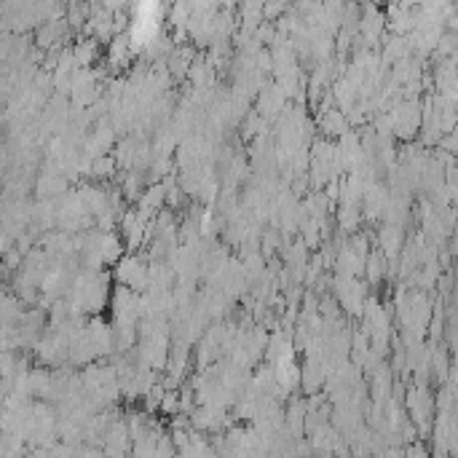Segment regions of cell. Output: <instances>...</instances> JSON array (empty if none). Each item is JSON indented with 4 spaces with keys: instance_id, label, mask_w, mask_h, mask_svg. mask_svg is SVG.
<instances>
[{
    "instance_id": "1",
    "label": "cell",
    "mask_w": 458,
    "mask_h": 458,
    "mask_svg": "<svg viewBox=\"0 0 458 458\" xmlns=\"http://www.w3.org/2000/svg\"><path fill=\"white\" fill-rule=\"evenodd\" d=\"M383 27H386V14L378 5H362V16H359V30L362 40L367 49L378 46V40L383 38Z\"/></svg>"
},
{
    "instance_id": "2",
    "label": "cell",
    "mask_w": 458,
    "mask_h": 458,
    "mask_svg": "<svg viewBox=\"0 0 458 458\" xmlns=\"http://www.w3.org/2000/svg\"><path fill=\"white\" fill-rule=\"evenodd\" d=\"M164 199H166V190H164V185H161V183L148 185V188L140 193V199H137V212L145 214V217L151 220L153 212H158V209L164 207Z\"/></svg>"
},
{
    "instance_id": "3",
    "label": "cell",
    "mask_w": 458,
    "mask_h": 458,
    "mask_svg": "<svg viewBox=\"0 0 458 458\" xmlns=\"http://www.w3.org/2000/svg\"><path fill=\"white\" fill-rule=\"evenodd\" d=\"M413 51H410V43L407 38L402 35H386L383 38V51H381V62L383 64H394L399 60H407Z\"/></svg>"
},
{
    "instance_id": "4",
    "label": "cell",
    "mask_w": 458,
    "mask_h": 458,
    "mask_svg": "<svg viewBox=\"0 0 458 458\" xmlns=\"http://www.w3.org/2000/svg\"><path fill=\"white\" fill-rule=\"evenodd\" d=\"M126 246H123V239L113 231V233H102V242H99V257H102V266H116L123 257Z\"/></svg>"
},
{
    "instance_id": "5",
    "label": "cell",
    "mask_w": 458,
    "mask_h": 458,
    "mask_svg": "<svg viewBox=\"0 0 458 458\" xmlns=\"http://www.w3.org/2000/svg\"><path fill=\"white\" fill-rule=\"evenodd\" d=\"M129 62H131V49H129V38L123 32V35H116L110 40L107 64H110V70H123V67H129Z\"/></svg>"
},
{
    "instance_id": "6",
    "label": "cell",
    "mask_w": 458,
    "mask_h": 458,
    "mask_svg": "<svg viewBox=\"0 0 458 458\" xmlns=\"http://www.w3.org/2000/svg\"><path fill=\"white\" fill-rule=\"evenodd\" d=\"M319 129L325 134H330V137H343L348 131V121H346V116L338 107H330V110L319 113Z\"/></svg>"
},
{
    "instance_id": "7",
    "label": "cell",
    "mask_w": 458,
    "mask_h": 458,
    "mask_svg": "<svg viewBox=\"0 0 458 458\" xmlns=\"http://www.w3.org/2000/svg\"><path fill=\"white\" fill-rule=\"evenodd\" d=\"M70 51H73V60H75L78 70H92L94 60L99 57V43L94 38H86V40L75 43V49H70Z\"/></svg>"
},
{
    "instance_id": "8",
    "label": "cell",
    "mask_w": 458,
    "mask_h": 458,
    "mask_svg": "<svg viewBox=\"0 0 458 458\" xmlns=\"http://www.w3.org/2000/svg\"><path fill=\"white\" fill-rule=\"evenodd\" d=\"M145 190V175L142 172H126L121 180V193L126 196V201H134L140 199V193Z\"/></svg>"
},
{
    "instance_id": "9",
    "label": "cell",
    "mask_w": 458,
    "mask_h": 458,
    "mask_svg": "<svg viewBox=\"0 0 458 458\" xmlns=\"http://www.w3.org/2000/svg\"><path fill=\"white\" fill-rule=\"evenodd\" d=\"M362 271H365L372 284H378L383 279V274H386V257L381 252H370L365 257V268Z\"/></svg>"
},
{
    "instance_id": "10",
    "label": "cell",
    "mask_w": 458,
    "mask_h": 458,
    "mask_svg": "<svg viewBox=\"0 0 458 458\" xmlns=\"http://www.w3.org/2000/svg\"><path fill=\"white\" fill-rule=\"evenodd\" d=\"M359 222H362V209H359V207H346V204H340V209H338V225H340V231L351 233V231H357Z\"/></svg>"
},
{
    "instance_id": "11",
    "label": "cell",
    "mask_w": 458,
    "mask_h": 458,
    "mask_svg": "<svg viewBox=\"0 0 458 458\" xmlns=\"http://www.w3.org/2000/svg\"><path fill=\"white\" fill-rule=\"evenodd\" d=\"M118 172V166H116V158L107 153V155H99V158H94L92 161V175L94 180H107V177H113Z\"/></svg>"
},
{
    "instance_id": "12",
    "label": "cell",
    "mask_w": 458,
    "mask_h": 458,
    "mask_svg": "<svg viewBox=\"0 0 458 458\" xmlns=\"http://www.w3.org/2000/svg\"><path fill=\"white\" fill-rule=\"evenodd\" d=\"M279 244H281V242H279V233H276L274 228L263 233V242H260V246H263V252H266V255H271Z\"/></svg>"
},
{
    "instance_id": "13",
    "label": "cell",
    "mask_w": 458,
    "mask_h": 458,
    "mask_svg": "<svg viewBox=\"0 0 458 458\" xmlns=\"http://www.w3.org/2000/svg\"><path fill=\"white\" fill-rule=\"evenodd\" d=\"M164 410H166V413H175V410H177V399H175V394H169V397L164 399Z\"/></svg>"
}]
</instances>
